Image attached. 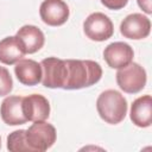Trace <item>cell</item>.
<instances>
[{
  "label": "cell",
  "mask_w": 152,
  "mask_h": 152,
  "mask_svg": "<svg viewBox=\"0 0 152 152\" xmlns=\"http://www.w3.org/2000/svg\"><path fill=\"white\" fill-rule=\"evenodd\" d=\"M39 15L46 25L61 26L69 19L70 11L63 0H44L39 7Z\"/></svg>",
  "instance_id": "obj_8"
},
{
  "label": "cell",
  "mask_w": 152,
  "mask_h": 152,
  "mask_svg": "<svg viewBox=\"0 0 152 152\" xmlns=\"http://www.w3.org/2000/svg\"><path fill=\"white\" fill-rule=\"evenodd\" d=\"M40 66L43 86L51 89H63L66 78L65 59H61L57 57H48L40 62Z\"/></svg>",
  "instance_id": "obj_6"
},
{
  "label": "cell",
  "mask_w": 152,
  "mask_h": 152,
  "mask_svg": "<svg viewBox=\"0 0 152 152\" xmlns=\"http://www.w3.org/2000/svg\"><path fill=\"white\" fill-rule=\"evenodd\" d=\"M2 121L8 126H17L27 122L23 113V96H7L0 106Z\"/></svg>",
  "instance_id": "obj_11"
},
{
  "label": "cell",
  "mask_w": 152,
  "mask_h": 152,
  "mask_svg": "<svg viewBox=\"0 0 152 152\" xmlns=\"http://www.w3.org/2000/svg\"><path fill=\"white\" fill-rule=\"evenodd\" d=\"M14 74L18 81L24 86H37L42 82L40 63L33 59H20L15 63Z\"/></svg>",
  "instance_id": "obj_12"
},
{
  "label": "cell",
  "mask_w": 152,
  "mask_h": 152,
  "mask_svg": "<svg viewBox=\"0 0 152 152\" xmlns=\"http://www.w3.org/2000/svg\"><path fill=\"white\" fill-rule=\"evenodd\" d=\"M151 32L150 19L141 13L128 14L120 24V33L128 39H144Z\"/></svg>",
  "instance_id": "obj_7"
},
{
  "label": "cell",
  "mask_w": 152,
  "mask_h": 152,
  "mask_svg": "<svg viewBox=\"0 0 152 152\" xmlns=\"http://www.w3.org/2000/svg\"><path fill=\"white\" fill-rule=\"evenodd\" d=\"M15 36L21 42L26 53H34L39 51L45 43V37L43 31L34 25L21 26Z\"/></svg>",
  "instance_id": "obj_14"
},
{
  "label": "cell",
  "mask_w": 152,
  "mask_h": 152,
  "mask_svg": "<svg viewBox=\"0 0 152 152\" xmlns=\"http://www.w3.org/2000/svg\"><path fill=\"white\" fill-rule=\"evenodd\" d=\"M84 34L94 42H104L114 33V25L108 15L101 12H94L87 17L83 23Z\"/></svg>",
  "instance_id": "obj_5"
},
{
  "label": "cell",
  "mask_w": 152,
  "mask_h": 152,
  "mask_svg": "<svg viewBox=\"0 0 152 152\" xmlns=\"http://www.w3.org/2000/svg\"><path fill=\"white\" fill-rule=\"evenodd\" d=\"M66 78L63 89L77 90L97 83L102 77L101 65L91 59H65Z\"/></svg>",
  "instance_id": "obj_1"
},
{
  "label": "cell",
  "mask_w": 152,
  "mask_h": 152,
  "mask_svg": "<svg viewBox=\"0 0 152 152\" xmlns=\"http://www.w3.org/2000/svg\"><path fill=\"white\" fill-rule=\"evenodd\" d=\"M23 113L27 121H44L50 115V103L48 99L39 94L23 97Z\"/></svg>",
  "instance_id": "obj_10"
},
{
  "label": "cell",
  "mask_w": 152,
  "mask_h": 152,
  "mask_svg": "<svg viewBox=\"0 0 152 152\" xmlns=\"http://www.w3.org/2000/svg\"><path fill=\"white\" fill-rule=\"evenodd\" d=\"M7 150L12 152H31L26 141V129H17L7 137Z\"/></svg>",
  "instance_id": "obj_16"
},
{
  "label": "cell",
  "mask_w": 152,
  "mask_h": 152,
  "mask_svg": "<svg viewBox=\"0 0 152 152\" xmlns=\"http://www.w3.org/2000/svg\"><path fill=\"white\" fill-rule=\"evenodd\" d=\"M26 55L21 42L17 36H10L0 40V63L13 65Z\"/></svg>",
  "instance_id": "obj_15"
},
{
  "label": "cell",
  "mask_w": 152,
  "mask_h": 152,
  "mask_svg": "<svg viewBox=\"0 0 152 152\" xmlns=\"http://www.w3.org/2000/svg\"><path fill=\"white\" fill-rule=\"evenodd\" d=\"M101 4L108 10L118 11V10L124 8L128 4V0H101Z\"/></svg>",
  "instance_id": "obj_18"
},
{
  "label": "cell",
  "mask_w": 152,
  "mask_h": 152,
  "mask_svg": "<svg viewBox=\"0 0 152 152\" xmlns=\"http://www.w3.org/2000/svg\"><path fill=\"white\" fill-rule=\"evenodd\" d=\"M138 1V5L139 7L147 14H151L152 13V4H151V0H137Z\"/></svg>",
  "instance_id": "obj_19"
},
{
  "label": "cell",
  "mask_w": 152,
  "mask_h": 152,
  "mask_svg": "<svg viewBox=\"0 0 152 152\" xmlns=\"http://www.w3.org/2000/svg\"><path fill=\"white\" fill-rule=\"evenodd\" d=\"M57 138L56 128L44 121H34L26 129V141L31 152H44L50 148Z\"/></svg>",
  "instance_id": "obj_3"
},
{
  "label": "cell",
  "mask_w": 152,
  "mask_h": 152,
  "mask_svg": "<svg viewBox=\"0 0 152 152\" xmlns=\"http://www.w3.org/2000/svg\"><path fill=\"white\" fill-rule=\"evenodd\" d=\"M0 147H1V138H0Z\"/></svg>",
  "instance_id": "obj_20"
},
{
  "label": "cell",
  "mask_w": 152,
  "mask_h": 152,
  "mask_svg": "<svg viewBox=\"0 0 152 152\" xmlns=\"http://www.w3.org/2000/svg\"><path fill=\"white\" fill-rule=\"evenodd\" d=\"M116 83L121 90L127 94H137L141 91L147 81L146 70L138 63L131 62L124 68L118 69Z\"/></svg>",
  "instance_id": "obj_4"
},
{
  "label": "cell",
  "mask_w": 152,
  "mask_h": 152,
  "mask_svg": "<svg viewBox=\"0 0 152 152\" xmlns=\"http://www.w3.org/2000/svg\"><path fill=\"white\" fill-rule=\"evenodd\" d=\"M13 89V80L5 66H0V96L8 95Z\"/></svg>",
  "instance_id": "obj_17"
},
{
  "label": "cell",
  "mask_w": 152,
  "mask_h": 152,
  "mask_svg": "<svg viewBox=\"0 0 152 152\" xmlns=\"http://www.w3.org/2000/svg\"><path fill=\"white\" fill-rule=\"evenodd\" d=\"M134 51L132 46L124 42H114L103 50V58L112 69H120L133 61Z\"/></svg>",
  "instance_id": "obj_9"
},
{
  "label": "cell",
  "mask_w": 152,
  "mask_h": 152,
  "mask_svg": "<svg viewBox=\"0 0 152 152\" xmlns=\"http://www.w3.org/2000/svg\"><path fill=\"white\" fill-rule=\"evenodd\" d=\"M129 118L132 122L141 128L150 127L152 124V97L142 95L133 101L131 106Z\"/></svg>",
  "instance_id": "obj_13"
},
{
  "label": "cell",
  "mask_w": 152,
  "mask_h": 152,
  "mask_svg": "<svg viewBox=\"0 0 152 152\" xmlns=\"http://www.w3.org/2000/svg\"><path fill=\"white\" fill-rule=\"evenodd\" d=\"M96 109L104 122L118 125L127 114V100L120 91L108 89L99 95L96 100Z\"/></svg>",
  "instance_id": "obj_2"
}]
</instances>
